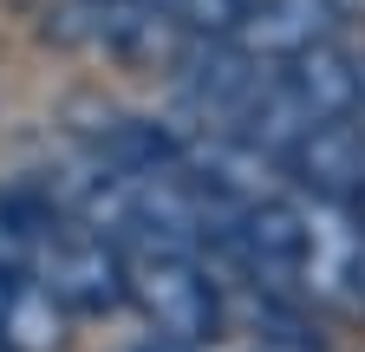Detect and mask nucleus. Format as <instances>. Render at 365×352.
<instances>
[{"label": "nucleus", "instance_id": "nucleus-1", "mask_svg": "<svg viewBox=\"0 0 365 352\" xmlns=\"http://www.w3.org/2000/svg\"><path fill=\"white\" fill-rule=\"evenodd\" d=\"M124 287H130V306L150 320V333L170 346H202L222 326V287L202 254L124 248Z\"/></svg>", "mask_w": 365, "mask_h": 352}, {"label": "nucleus", "instance_id": "nucleus-2", "mask_svg": "<svg viewBox=\"0 0 365 352\" xmlns=\"http://www.w3.org/2000/svg\"><path fill=\"white\" fill-rule=\"evenodd\" d=\"M294 202H300L294 294L327 306H365V215L319 196H294Z\"/></svg>", "mask_w": 365, "mask_h": 352}, {"label": "nucleus", "instance_id": "nucleus-3", "mask_svg": "<svg viewBox=\"0 0 365 352\" xmlns=\"http://www.w3.org/2000/svg\"><path fill=\"white\" fill-rule=\"evenodd\" d=\"M281 170L294 176L300 196H319V202H346L359 196V170H365V124L359 118H339V124H313L307 138L281 157Z\"/></svg>", "mask_w": 365, "mask_h": 352}, {"label": "nucleus", "instance_id": "nucleus-4", "mask_svg": "<svg viewBox=\"0 0 365 352\" xmlns=\"http://www.w3.org/2000/svg\"><path fill=\"white\" fill-rule=\"evenodd\" d=\"M339 20H346L339 0H248L235 46H248L255 59L287 66L313 46H327V39H339Z\"/></svg>", "mask_w": 365, "mask_h": 352}, {"label": "nucleus", "instance_id": "nucleus-5", "mask_svg": "<svg viewBox=\"0 0 365 352\" xmlns=\"http://www.w3.org/2000/svg\"><path fill=\"white\" fill-rule=\"evenodd\" d=\"M294 105L313 118V124H339V118H359V59L339 46V39H327V46H313L300 59L281 66Z\"/></svg>", "mask_w": 365, "mask_h": 352}, {"label": "nucleus", "instance_id": "nucleus-6", "mask_svg": "<svg viewBox=\"0 0 365 352\" xmlns=\"http://www.w3.org/2000/svg\"><path fill=\"white\" fill-rule=\"evenodd\" d=\"M66 326H72V306L33 268H20L0 294V352H59Z\"/></svg>", "mask_w": 365, "mask_h": 352}, {"label": "nucleus", "instance_id": "nucleus-7", "mask_svg": "<svg viewBox=\"0 0 365 352\" xmlns=\"http://www.w3.org/2000/svg\"><path fill=\"white\" fill-rule=\"evenodd\" d=\"M242 20H248V0H182L176 7L182 39H235Z\"/></svg>", "mask_w": 365, "mask_h": 352}, {"label": "nucleus", "instance_id": "nucleus-8", "mask_svg": "<svg viewBox=\"0 0 365 352\" xmlns=\"http://www.w3.org/2000/svg\"><path fill=\"white\" fill-rule=\"evenodd\" d=\"M72 14H85V33H91V14H105V7H118V0H66Z\"/></svg>", "mask_w": 365, "mask_h": 352}, {"label": "nucleus", "instance_id": "nucleus-9", "mask_svg": "<svg viewBox=\"0 0 365 352\" xmlns=\"http://www.w3.org/2000/svg\"><path fill=\"white\" fill-rule=\"evenodd\" d=\"M130 7H150V14H176L182 0H130Z\"/></svg>", "mask_w": 365, "mask_h": 352}, {"label": "nucleus", "instance_id": "nucleus-10", "mask_svg": "<svg viewBox=\"0 0 365 352\" xmlns=\"http://www.w3.org/2000/svg\"><path fill=\"white\" fill-rule=\"evenodd\" d=\"M352 209H359V215H365V170H359V196H352Z\"/></svg>", "mask_w": 365, "mask_h": 352}, {"label": "nucleus", "instance_id": "nucleus-11", "mask_svg": "<svg viewBox=\"0 0 365 352\" xmlns=\"http://www.w3.org/2000/svg\"><path fill=\"white\" fill-rule=\"evenodd\" d=\"M339 7H352V0H339Z\"/></svg>", "mask_w": 365, "mask_h": 352}]
</instances>
